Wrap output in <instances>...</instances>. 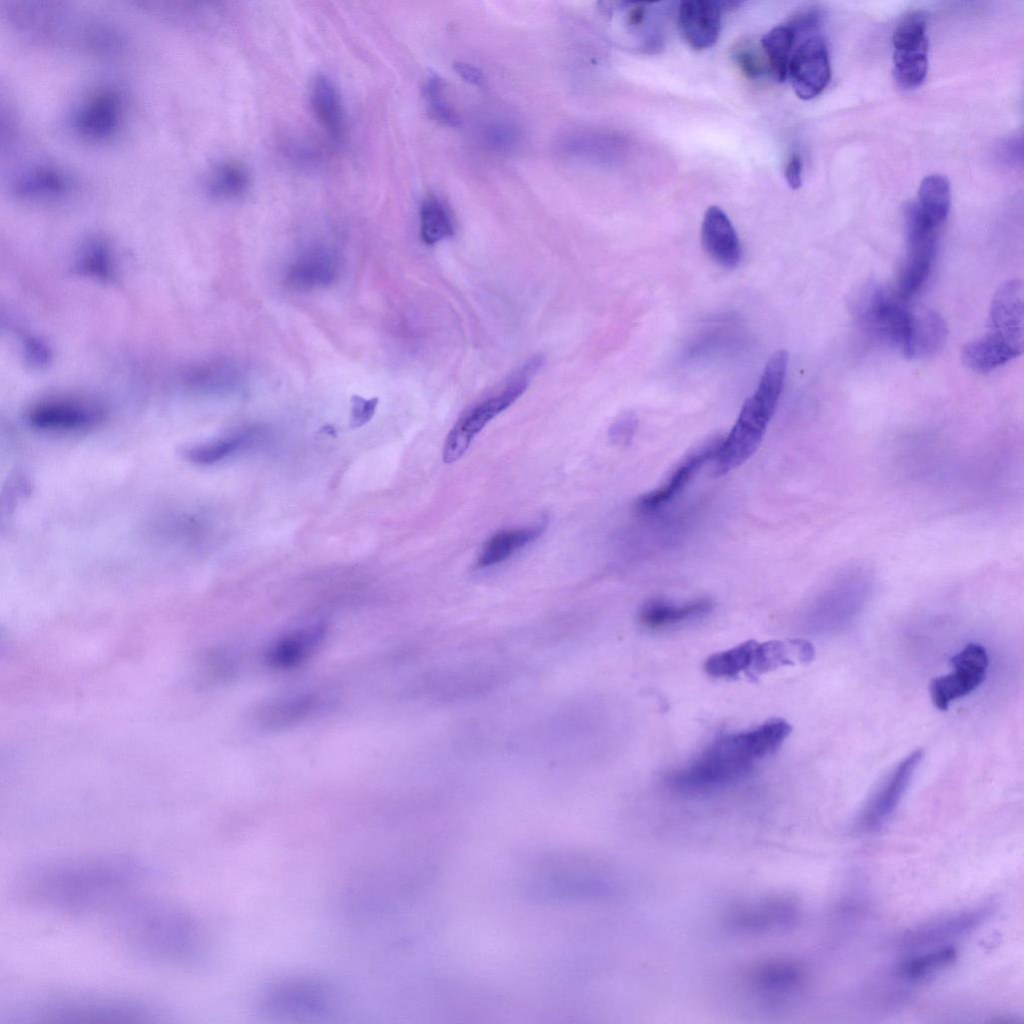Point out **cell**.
<instances>
[{
    "label": "cell",
    "mask_w": 1024,
    "mask_h": 1024,
    "mask_svg": "<svg viewBox=\"0 0 1024 1024\" xmlns=\"http://www.w3.org/2000/svg\"><path fill=\"white\" fill-rule=\"evenodd\" d=\"M150 874L147 866L126 857L57 860L27 870L18 894L26 903L82 915L112 908Z\"/></svg>",
    "instance_id": "obj_1"
},
{
    "label": "cell",
    "mask_w": 1024,
    "mask_h": 1024,
    "mask_svg": "<svg viewBox=\"0 0 1024 1024\" xmlns=\"http://www.w3.org/2000/svg\"><path fill=\"white\" fill-rule=\"evenodd\" d=\"M110 910L120 941L136 956L168 965H186L197 957L198 926L182 907L129 894Z\"/></svg>",
    "instance_id": "obj_2"
},
{
    "label": "cell",
    "mask_w": 1024,
    "mask_h": 1024,
    "mask_svg": "<svg viewBox=\"0 0 1024 1024\" xmlns=\"http://www.w3.org/2000/svg\"><path fill=\"white\" fill-rule=\"evenodd\" d=\"M792 727L780 718L757 727L723 735L690 764L671 772L667 783L685 794L712 792L743 780L756 762L776 752Z\"/></svg>",
    "instance_id": "obj_3"
},
{
    "label": "cell",
    "mask_w": 1024,
    "mask_h": 1024,
    "mask_svg": "<svg viewBox=\"0 0 1024 1024\" xmlns=\"http://www.w3.org/2000/svg\"><path fill=\"white\" fill-rule=\"evenodd\" d=\"M787 365L786 350H777L770 356L755 392L746 399L732 429L721 439L713 459L715 475L733 471L758 448L779 401Z\"/></svg>",
    "instance_id": "obj_4"
},
{
    "label": "cell",
    "mask_w": 1024,
    "mask_h": 1024,
    "mask_svg": "<svg viewBox=\"0 0 1024 1024\" xmlns=\"http://www.w3.org/2000/svg\"><path fill=\"white\" fill-rule=\"evenodd\" d=\"M543 357L534 355L516 370L498 393L468 408L449 431L443 461L451 464L463 456L475 436L498 414L511 406L527 389L532 376L541 368Z\"/></svg>",
    "instance_id": "obj_5"
},
{
    "label": "cell",
    "mask_w": 1024,
    "mask_h": 1024,
    "mask_svg": "<svg viewBox=\"0 0 1024 1024\" xmlns=\"http://www.w3.org/2000/svg\"><path fill=\"white\" fill-rule=\"evenodd\" d=\"M902 300L885 287L869 283L854 296L852 310L864 331L904 354L912 332L914 312Z\"/></svg>",
    "instance_id": "obj_6"
},
{
    "label": "cell",
    "mask_w": 1024,
    "mask_h": 1024,
    "mask_svg": "<svg viewBox=\"0 0 1024 1024\" xmlns=\"http://www.w3.org/2000/svg\"><path fill=\"white\" fill-rule=\"evenodd\" d=\"M906 255L898 277V295L908 299L925 284L936 253L937 228L925 222L914 202L904 209Z\"/></svg>",
    "instance_id": "obj_7"
},
{
    "label": "cell",
    "mask_w": 1024,
    "mask_h": 1024,
    "mask_svg": "<svg viewBox=\"0 0 1024 1024\" xmlns=\"http://www.w3.org/2000/svg\"><path fill=\"white\" fill-rule=\"evenodd\" d=\"M927 21L921 12L905 16L892 38L893 75L903 89L920 86L928 72Z\"/></svg>",
    "instance_id": "obj_8"
},
{
    "label": "cell",
    "mask_w": 1024,
    "mask_h": 1024,
    "mask_svg": "<svg viewBox=\"0 0 1024 1024\" xmlns=\"http://www.w3.org/2000/svg\"><path fill=\"white\" fill-rule=\"evenodd\" d=\"M40 1014L49 1017H104L114 1019L150 1016L152 1011L147 1003L109 994H67L43 1000L34 1007Z\"/></svg>",
    "instance_id": "obj_9"
},
{
    "label": "cell",
    "mask_w": 1024,
    "mask_h": 1024,
    "mask_svg": "<svg viewBox=\"0 0 1024 1024\" xmlns=\"http://www.w3.org/2000/svg\"><path fill=\"white\" fill-rule=\"evenodd\" d=\"M124 101L116 88L99 87L87 94L74 108L70 126L74 134L88 142L106 141L121 127Z\"/></svg>",
    "instance_id": "obj_10"
},
{
    "label": "cell",
    "mask_w": 1024,
    "mask_h": 1024,
    "mask_svg": "<svg viewBox=\"0 0 1024 1024\" xmlns=\"http://www.w3.org/2000/svg\"><path fill=\"white\" fill-rule=\"evenodd\" d=\"M799 916L795 898L772 894L732 905L725 914L726 926L740 933L758 934L791 926Z\"/></svg>",
    "instance_id": "obj_11"
},
{
    "label": "cell",
    "mask_w": 1024,
    "mask_h": 1024,
    "mask_svg": "<svg viewBox=\"0 0 1024 1024\" xmlns=\"http://www.w3.org/2000/svg\"><path fill=\"white\" fill-rule=\"evenodd\" d=\"M950 663L953 671L935 677L929 685L931 701L941 711H946L952 701L981 685L986 677L988 656L982 645L968 643L950 659Z\"/></svg>",
    "instance_id": "obj_12"
},
{
    "label": "cell",
    "mask_w": 1024,
    "mask_h": 1024,
    "mask_svg": "<svg viewBox=\"0 0 1024 1024\" xmlns=\"http://www.w3.org/2000/svg\"><path fill=\"white\" fill-rule=\"evenodd\" d=\"M993 911L992 903H983L929 920L907 931L900 944L905 949L917 951L944 946L975 931L990 918Z\"/></svg>",
    "instance_id": "obj_13"
},
{
    "label": "cell",
    "mask_w": 1024,
    "mask_h": 1024,
    "mask_svg": "<svg viewBox=\"0 0 1024 1024\" xmlns=\"http://www.w3.org/2000/svg\"><path fill=\"white\" fill-rule=\"evenodd\" d=\"M830 76L825 41L817 35L807 37L793 51L788 66L787 77L795 94L802 100L817 97L828 85Z\"/></svg>",
    "instance_id": "obj_14"
},
{
    "label": "cell",
    "mask_w": 1024,
    "mask_h": 1024,
    "mask_svg": "<svg viewBox=\"0 0 1024 1024\" xmlns=\"http://www.w3.org/2000/svg\"><path fill=\"white\" fill-rule=\"evenodd\" d=\"M923 757L922 749L914 750L895 767L862 812L859 826L863 830L878 829L894 814Z\"/></svg>",
    "instance_id": "obj_15"
},
{
    "label": "cell",
    "mask_w": 1024,
    "mask_h": 1024,
    "mask_svg": "<svg viewBox=\"0 0 1024 1024\" xmlns=\"http://www.w3.org/2000/svg\"><path fill=\"white\" fill-rule=\"evenodd\" d=\"M28 423L39 430L78 431L90 428L103 418L99 407L77 400L52 399L33 405L26 415Z\"/></svg>",
    "instance_id": "obj_16"
},
{
    "label": "cell",
    "mask_w": 1024,
    "mask_h": 1024,
    "mask_svg": "<svg viewBox=\"0 0 1024 1024\" xmlns=\"http://www.w3.org/2000/svg\"><path fill=\"white\" fill-rule=\"evenodd\" d=\"M721 439H711L687 454L661 486L638 498L637 510L652 513L673 500L706 463L713 461Z\"/></svg>",
    "instance_id": "obj_17"
},
{
    "label": "cell",
    "mask_w": 1024,
    "mask_h": 1024,
    "mask_svg": "<svg viewBox=\"0 0 1024 1024\" xmlns=\"http://www.w3.org/2000/svg\"><path fill=\"white\" fill-rule=\"evenodd\" d=\"M1023 285L1010 280L997 290L991 304L988 332L1023 352Z\"/></svg>",
    "instance_id": "obj_18"
},
{
    "label": "cell",
    "mask_w": 1024,
    "mask_h": 1024,
    "mask_svg": "<svg viewBox=\"0 0 1024 1024\" xmlns=\"http://www.w3.org/2000/svg\"><path fill=\"white\" fill-rule=\"evenodd\" d=\"M721 4L710 0H689L680 3L678 24L687 44L696 50L712 47L721 30Z\"/></svg>",
    "instance_id": "obj_19"
},
{
    "label": "cell",
    "mask_w": 1024,
    "mask_h": 1024,
    "mask_svg": "<svg viewBox=\"0 0 1024 1024\" xmlns=\"http://www.w3.org/2000/svg\"><path fill=\"white\" fill-rule=\"evenodd\" d=\"M701 242L708 255L724 268L733 269L741 260L738 235L726 215L718 206L705 211L701 226Z\"/></svg>",
    "instance_id": "obj_20"
},
{
    "label": "cell",
    "mask_w": 1024,
    "mask_h": 1024,
    "mask_svg": "<svg viewBox=\"0 0 1024 1024\" xmlns=\"http://www.w3.org/2000/svg\"><path fill=\"white\" fill-rule=\"evenodd\" d=\"M338 274V262L331 250L315 246L301 252L286 274L287 284L301 291L331 285Z\"/></svg>",
    "instance_id": "obj_21"
},
{
    "label": "cell",
    "mask_w": 1024,
    "mask_h": 1024,
    "mask_svg": "<svg viewBox=\"0 0 1024 1024\" xmlns=\"http://www.w3.org/2000/svg\"><path fill=\"white\" fill-rule=\"evenodd\" d=\"M803 982V969L799 964L786 959L765 960L748 972L750 986L767 998L789 996L797 992Z\"/></svg>",
    "instance_id": "obj_22"
},
{
    "label": "cell",
    "mask_w": 1024,
    "mask_h": 1024,
    "mask_svg": "<svg viewBox=\"0 0 1024 1024\" xmlns=\"http://www.w3.org/2000/svg\"><path fill=\"white\" fill-rule=\"evenodd\" d=\"M74 186L73 178L63 169L53 165H38L15 176L10 188L19 198L50 200L65 196Z\"/></svg>",
    "instance_id": "obj_23"
},
{
    "label": "cell",
    "mask_w": 1024,
    "mask_h": 1024,
    "mask_svg": "<svg viewBox=\"0 0 1024 1024\" xmlns=\"http://www.w3.org/2000/svg\"><path fill=\"white\" fill-rule=\"evenodd\" d=\"M309 103L322 129L331 139L340 141L345 134L346 116L339 89L330 77L318 74L312 79Z\"/></svg>",
    "instance_id": "obj_24"
},
{
    "label": "cell",
    "mask_w": 1024,
    "mask_h": 1024,
    "mask_svg": "<svg viewBox=\"0 0 1024 1024\" xmlns=\"http://www.w3.org/2000/svg\"><path fill=\"white\" fill-rule=\"evenodd\" d=\"M812 644L803 639L788 641L772 640L756 643L754 658L747 677H757L783 666L808 663L814 659Z\"/></svg>",
    "instance_id": "obj_25"
},
{
    "label": "cell",
    "mask_w": 1024,
    "mask_h": 1024,
    "mask_svg": "<svg viewBox=\"0 0 1024 1024\" xmlns=\"http://www.w3.org/2000/svg\"><path fill=\"white\" fill-rule=\"evenodd\" d=\"M712 607V602L707 598H698L683 603L651 599L641 607L638 619L643 626L649 629H661L706 615Z\"/></svg>",
    "instance_id": "obj_26"
},
{
    "label": "cell",
    "mask_w": 1024,
    "mask_h": 1024,
    "mask_svg": "<svg viewBox=\"0 0 1024 1024\" xmlns=\"http://www.w3.org/2000/svg\"><path fill=\"white\" fill-rule=\"evenodd\" d=\"M324 635L325 629L319 625L286 634L270 646L266 652V661L275 668L294 667L315 651Z\"/></svg>",
    "instance_id": "obj_27"
},
{
    "label": "cell",
    "mask_w": 1024,
    "mask_h": 1024,
    "mask_svg": "<svg viewBox=\"0 0 1024 1024\" xmlns=\"http://www.w3.org/2000/svg\"><path fill=\"white\" fill-rule=\"evenodd\" d=\"M544 529L545 525L541 523L497 532L483 544L476 566L487 568L507 560L515 552L539 538Z\"/></svg>",
    "instance_id": "obj_28"
},
{
    "label": "cell",
    "mask_w": 1024,
    "mask_h": 1024,
    "mask_svg": "<svg viewBox=\"0 0 1024 1024\" xmlns=\"http://www.w3.org/2000/svg\"><path fill=\"white\" fill-rule=\"evenodd\" d=\"M947 332L945 321L935 311L914 312L910 340L903 355L920 359L937 353L945 343Z\"/></svg>",
    "instance_id": "obj_29"
},
{
    "label": "cell",
    "mask_w": 1024,
    "mask_h": 1024,
    "mask_svg": "<svg viewBox=\"0 0 1024 1024\" xmlns=\"http://www.w3.org/2000/svg\"><path fill=\"white\" fill-rule=\"evenodd\" d=\"M1021 354L1018 349L987 332L964 346L962 361L972 371L986 373Z\"/></svg>",
    "instance_id": "obj_30"
},
{
    "label": "cell",
    "mask_w": 1024,
    "mask_h": 1024,
    "mask_svg": "<svg viewBox=\"0 0 1024 1024\" xmlns=\"http://www.w3.org/2000/svg\"><path fill=\"white\" fill-rule=\"evenodd\" d=\"M250 186L247 167L234 159L213 164L204 177L206 192L216 199L229 200L241 196Z\"/></svg>",
    "instance_id": "obj_31"
},
{
    "label": "cell",
    "mask_w": 1024,
    "mask_h": 1024,
    "mask_svg": "<svg viewBox=\"0 0 1024 1024\" xmlns=\"http://www.w3.org/2000/svg\"><path fill=\"white\" fill-rule=\"evenodd\" d=\"M950 199L948 179L940 174H930L921 181L914 204L921 218L939 229L948 216Z\"/></svg>",
    "instance_id": "obj_32"
},
{
    "label": "cell",
    "mask_w": 1024,
    "mask_h": 1024,
    "mask_svg": "<svg viewBox=\"0 0 1024 1024\" xmlns=\"http://www.w3.org/2000/svg\"><path fill=\"white\" fill-rule=\"evenodd\" d=\"M615 12L620 14L621 25L625 32L640 37L642 51L658 50L662 45V35L657 24L652 21L653 9L647 2H621Z\"/></svg>",
    "instance_id": "obj_33"
},
{
    "label": "cell",
    "mask_w": 1024,
    "mask_h": 1024,
    "mask_svg": "<svg viewBox=\"0 0 1024 1024\" xmlns=\"http://www.w3.org/2000/svg\"><path fill=\"white\" fill-rule=\"evenodd\" d=\"M420 235L434 245L455 233V222L448 206L436 195H427L420 206Z\"/></svg>",
    "instance_id": "obj_34"
},
{
    "label": "cell",
    "mask_w": 1024,
    "mask_h": 1024,
    "mask_svg": "<svg viewBox=\"0 0 1024 1024\" xmlns=\"http://www.w3.org/2000/svg\"><path fill=\"white\" fill-rule=\"evenodd\" d=\"M795 41L796 36L787 25L774 27L761 39L760 45L768 62L770 75L778 82H783L787 78Z\"/></svg>",
    "instance_id": "obj_35"
},
{
    "label": "cell",
    "mask_w": 1024,
    "mask_h": 1024,
    "mask_svg": "<svg viewBox=\"0 0 1024 1024\" xmlns=\"http://www.w3.org/2000/svg\"><path fill=\"white\" fill-rule=\"evenodd\" d=\"M757 641L749 640L730 649L717 652L704 663L705 672L714 678H734L748 675Z\"/></svg>",
    "instance_id": "obj_36"
},
{
    "label": "cell",
    "mask_w": 1024,
    "mask_h": 1024,
    "mask_svg": "<svg viewBox=\"0 0 1024 1024\" xmlns=\"http://www.w3.org/2000/svg\"><path fill=\"white\" fill-rule=\"evenodd\" d=\"M314 703L312 695L292 696L271 702L260 709L258 722L274 729L293 724L309 714Z\"/></svg>",
    "instance_id": "obj_37"
},
{
    "label": "cell",
    "mask_w": 1024,
    "mask_h": 1024,
    "mask_svg": "<svg viewBox=\"0 0 1024 1024\" xmlns=\"http://www.w3.org/2000/svg\"><path fill=\"white\" fill-rule=\"evenodd\" d=\"M957 958V950L951 945L926 949L906 959L899 967L901 976L909 980L926 979L950 966Z\"/></svg>",
    "instance_id": "obj_38"
},
{
    "label": "cell",
    "mask_w": 1024,
    "mask_h": 1024,
    "mask_svg": "<svg viewBox=\"0 0 1024 1024\" xmlns=\"http://www.w3.org/2000/svg\"><path fill=\"white\" fill-rule=\"evenodd\" d=\"M248 440L247 435L237 434L206 443L186 446L181 455L196 465H211L232 454Z\"/></svg>",
    "instance_id": "obj_39"
},
{
    "label": "cell",
    "mask_w": 1024,
    "mask_h": 1024,
    "mask_svg": "<svg viewBox=\"0 0 1024 1024\" xmlns=\"http://www.w3.org/2000/svg\"><path fill=\"white\" fill-rule=\"evenodd\" d=\"M732 60L741 73L748 79L756 80L766 74L770 69L762 47L760 48L751 40L737 42L731 51Z\"/></svg>",
    "instance_id": "obj_40"
},
{
    "label": "cell",
    "mask_w": 1024,
    "mask_h": 1024,
    "mask_svg": "<svg viewBox=\"0 0 1024 1024\" xmlns=\"http://www.w3.org/2000/svg\"><path fill=\"white\" fill-rule=\"evenodd\" d=\"M441 79L431 74L425 81L423 91L427 103V110L431 117L442 125L457 127L460 124V117L455 109L442 97Z\"/></svg>",
    "instance_id": "obj_41"
},
{
    "label": "cell",
    "mask_w": 1024,
    "mask_h": 1024,
    "mask_svg": "<svg viewBox=\"0 0 1024 1024\" xmlns=\"http://www.w3.org/2000/svg\"><path fill=\"white\" fill-rule=\"evenodd\" d=\"M111 267L109 251L101 241H92L85 247L79 260V268L84 272L105 279L111 276Z\"/></svg>",
    "instance_id": "obj_42"
},
{
    "label": "cell",
    "mask_w": 1024,
    "mask_h": 1024,
    "mask_svg": "<svg viewBox=\"0 0 1024 1024\" xmlns=\"http://www.w3.org/2000/svg\"><path fill=\"white\" fill-rule=\"evenodd\" d=\"M636 428V417L631 413H624L610 426L609 438L614 444L627 446L632 441Z\"/></svg>",
    "instance_id": "obj_43"
},
{
    "label": "cell",
    "mask_w": 1024,
    "mask_h": 1024,
    "mask_svg": "<svg viewBox=\"0 0 1024 1024\" xmlns=\"http://www.w3.org/2000/svg\"><path fill=\"white\" fill-rule=\"evenodd\" d=\"M821 23V13L818 9L808 8L796 13L787 26L794 32L796 38L799 34L809 33L816 30Z\"/></svg>",
    "instance_id": "obj_44"
},
{
    "label": "cell",
    "mask_w": 1024,
    "mask_h": 1024,
    "mask_svg": "<svg viewBox=\"0 0 1024 1024\" xmlns=\"http://www.w3.org/2000/svg\"><path fill=\"white\" fill-rule=\"evenodd\" d=\"M378 400L377 398L366 400L360 396H354L352 400L351 426L361 427L373 417Z\"/></svg>",
    "instance_id": "obj_45"
},
{
    "label": "cell",
    "mask_w": 1024,
    "mask_h": 1024,
    "mask_svg": "<svg viewBox=\"0 0 1024 1024\" xmlns=\"http://www.w3.org/2000/svg\"><path fill=\"white\" fill-rule=\"evenodd\" d=\"M517 133L513 127L506 124H496L488 131L490 143L499 149L511 147L516 140Z\"/></svg>",
    "instance_id": "obj_46"
},
{
    "label": "cell",
    "mask_w": 1024,
    "mask_h": 1024,
    "mask_svg": "<svg viewBox=\"0 0 1024 1024\" xmlns=\"http://www.w3.org/2000/svg\"><path fill=\"white\" fill-rule=\"evenodd\" d=\"M784 176L791 189H798L802 184V160L799 154L794 153L784 171Z\"/></svg>",
    "instance_id": "obj_47"
},
{
    "label": "cell",
    "mask_w": 1024,
    "mask_h": 1024,
    "mask_svg": "<svg viewBox=\"0 0 1024 1024\" xmlns=\"http://www.w3.org/2000/svg\"><path fill=\"white\" fill-rule=\"evenodd\" d=\"M454 70L464 81L472 85H481L484 81L482 71L474 65L465 62H456L454 64Z\"/></svg>",
    "instance_id": "obj_48"
}]
</instances>
